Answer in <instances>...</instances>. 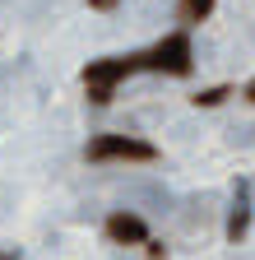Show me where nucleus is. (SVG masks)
<instances>
[{
  "label": "nucleus",
  "mask_w": 255,
  "mask_h": 260,
  "mask_svg": "<svg viewBox=\"0 0 255 260\" xmlns=\"http://www.w3.org/2000/svg\"><path fill=\"white\" fill-rule=\"evenodd\" d=\"M232 88L228 84H218V88H204V93H195V98H190V103H195V107H218L223 103V98H228Z\"/></svg>",
  "instance_id": "obj_7"
},
{
  "label": "nucleus",
  "mask_w": 255,
  "mask_h": 260,
  "mask_svg": "<svg viewBox=\"0 0 255 260\" xmlns=\"http://www.w3.org/2000/svg\"><path fill=\"white\" fill-rule=\"evenodd\" d=\"M88 158L93 162H153L158 149L149 140H135V135H98V140H88Z\"/></svg>",
  "instance_id": "obj_3"
},
{
  "label": "nucleus",
  "mask_w": 255,
  "mask_h": 260,
  "mask_svg": "<svg viewBox=\"0 0 255 260\" xmlns=\"http://www.w3.org/2000/svg\"><path fill=\"white\" fill-rule=\"evenodd\" d=\"M135 70H144V51H135V56H102V60H88V65H84L88 103L107 107L112 98H116V84H121V79H130Z\"/></svg>",
  "instance_id": "obj_1"
},
{
  "label": "nucleus",
  "mask_w": 255,
  "mask_h": 260,
  "mask_svg": "<svg viewBox=\"0 0 255 260\" xmlns=\"http://www.w3.org/2000/svg\"><path fill=\"white\" fill-rule=\"evenodd\" d=\"M144 70H158V75H176L186 79L190 70H195V51H190V38L186 32H167L158 47L144 51Z\"/></svg>",
  "instance_id": "obj_2"
},
{
  "label": "nucleus",
  "mask_w": 255,
  "mask_h": 260,
  "mask_svg": "<svg viewBox=\"0 0 255 260\" xmlns=\"http://www.w3.org/2000/svg\"><path fill=\"white\" fill-rule=\"evenodd\" d=\"M250 233V186L237 181V195H232V218H228V242H241Z\"/></svg>",
  "instance_id": "obj_5"
},
{
  "label": "nucleus",
  "mask_w": 255,
  "mask_h": 260,
  "mask_svg": "<svg viewBox=\"0 0 255 260\" xmlns=\"http://www.w3.org/2000/svg\"><path fill=\"white\" fill-rule=\"evenodd\" d=\"M121 0H88V10H116Z\"/></svg>",
  "instance_id": "obj_8"
},
{
  "label": "nucleus",
  "mask_w": 255,
  "mask_h": 260,
  "mask_svg": "<svg viewBox=\"0 0 255 260\" xmlns=\"http://www.w3.org/2000/svg\"><path fill=\"white\" fill-rule=\"evenodd\" d=\"M0 260H23V255L19 251H0Z\"/></svg>",
  "instance_id": "obj_9"
},
{
  "label": "nucleus",
  "mask_w": 255,
  "mask_h": 260,
  "mask_svg": "<svg viewBox=\"0 0 255 260\" xmlns=\"http://www.w3.org/2000/svg\"><path fill=\"white\" fill-rule=\"evenodd\" d=\"M107 237H112L116 246H144V242H149V223H144L139 214L116 209V214L107 218Z\"/></svg>",
  "instance_id": "obj_4"
},
{
  "label": "nucleus",
  "mask_w": 255,
  "mask_h": 260,
  "mask_svg": "<svg viewBox=\"0 0 255 260\" xmlns=\"http://www.w3.org/2000/svg\"><path fill=\"white\" fill-rule=\"evenodd\" d=\"M176 14H181V23H204L213 14V0H181Z\"/></svg>",
  "instance_id": "obj_6"
},
{
  "label": "nucleus",
  "mask_w": 255,
  "mask_h": 260,
  "mask_svg": "<svg viewBox=\"0 0 255 260\" xmlns=\"http://www.w3.org/2000/svg\"><path fill=\"white\" fill-rule=\"evenodd\" d=\"M246 103H255V79H250V84H246Z\"/></svg>",
  "instance_id": "obj_10"
}]
</instances>
